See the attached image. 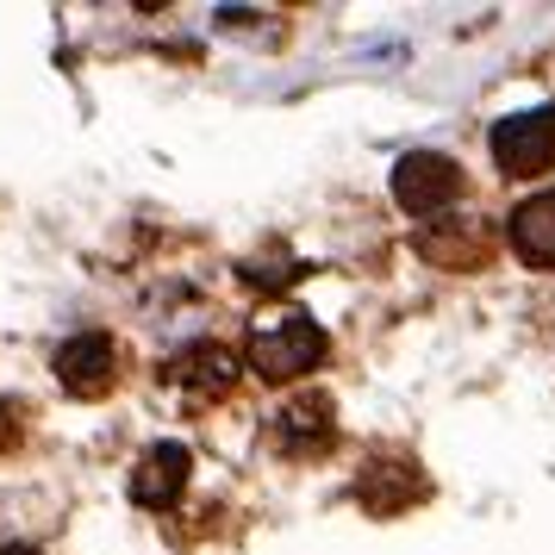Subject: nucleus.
Instances as JSON below:
<instances>
[{
    "label": "nucleus",
    "instance_id": "39448f33",
    "mask_svg": "<svg viewBox=\"0 0 555 555\" xmlns=\"http://www.w3.org/2000/svg\"><path fill=\"white\" fill-rule=\"evenodd\" d=\"M181 487H188V450H181V443H156V450H144V462L131 468V500L151 505V512L176 505Z\"/></svg>",
    "mask_w": 555,
    "mask_h": 555
},
{
    "label": "nucleus",
    "instance_id": "0eeeda50",
    "mask_svg": "<svg viewBox=\"0 0 555 555\" xmlns=\"http://www.w3.org/2000/svg\"><path fill=\"white\" fill-rule=\"evenodd\" d=\"M176 380H188V387H206V393H225L231 380H237V362H231L219 344H194L188 356H176Z\"/></svg>",
    "mask_w": 555,
    "mask_h": 555
},
{
    "label": "nucleus",
    "instance_id": "f03ea898",
    "mask_svg": "<svg viewBox=\"0 0 555 555\" xmlns=\"http://www.w3.org/2000/svg\"><path fill=\"white\" fill-rule=\"evenodd\" d=\"M493 163L505 176H543L555 163V106H530L493 126Z\"/></svg>",
    "mask_w": 555,
    "mask_h": 555
},
{
    "label": "nucleus",
    "instance_id": "9d476101",
    "mask_svg": "<svg viewBox=\"0 0 555 555\" xmlns=\"http://www.w3.org/2000/svg\"><path fill=\"white\" fill-rule=\"evenodd\" d=\"M13 443H20V405L0 400V450H13Z\"/></svg>",
    "mask_w": 555,
    "mask_h": 555
},
{
    "label": "nucleus",
    "instance_id": "9b49d317",
    "mask_svg": "<svg viewBox=\"0 0 555 555\" xmlns=\"http://www.w3.org/2000/svg\"><path fill=\"white\" fill-rule=\"evenodd\" d=\"M0 555H38V550H26V543H7V550H0Z\"/></svg>",
    "mask_w": 555,
    "mask_h": 555
},
{
    "label": "nucleus",
    "instance_id": "f257e3e1",
    "mask_svg": "<svg viewBox=\"0 0 555 555\" xmlns=\"http://www.w3.org/2000/svg\"><path fill=\"white\" fill-rule=\"evenodd\" d=\"M319 356H325V331L312 325L306 312H287L275 331H256L250 337V369L262 380H294V375H306Z\"/></svg>",
    "mask_w": 555,
    "mask_h": 555
},
{
    "label": "nucleus",
    "instance_id": "7ed1b4c3",
    "mask_svg": "<svg viewBox=\"0 0 555 555\" xmlns=\"http://www.w3.org/2000/svg\"><path fill=\"white\" fill-rule=\"evenodd\" d=\"M455 194H462V169H455L450 156L412 151V156H400V163H393V201H400L405 212L430 219V212H443Z\"/></svg>",
    "mask_w": 555,
    "mask_h": 555
},
{
    "label": "nucleus",
    "instance_id": "20e7f679",
    "mask_svg": "<svg viewBox=\"0 0 555 555\" xmlns=\"http://www.w3.org/2000/svg\"><path fill=\"white\" fill-rule=\"evenodd\" d=\"M113 375H119V350L106 344L101 331H81V337H69V344L56 350V380H63L69 393H81V400L106 393Z\"/></svg>",
    "mask_w": 555,
    "mask_h": 555
},
{
    "label": "nucleus",
    "instance_id": "6e6552de",
    "mask_svg": "<svg viewBox=\"0 0 555 555\" xmlns=\"http://www.w3.org/2000/svg\"><path fill=\"white\" fill-rule=\"evenodd\" d=\"M325 412H331L325 400L287 405V412H281V430H287V443H294V450H300V443H312V450H319V443L331 437V418H325Z\"/></svg>",
    "mask_w": 555,
    "mask_h": 555
},
{
    "label": "nucleus",
    "instance_id": "423d86ee",
    "mask_svg": "<svg viewBox=\"0 0 555 555\" xmlns=\"http://www.w3.org/2000/svg\"><path fill=\"white\" fill-rule=\"evenodd\" d=\"M512 250L525 262H537V269H555V188L550 194H530L512 212Z\"/></svg>",
    "mask_w": 555,
    "mask_h": 555
},
{
    "label": "nucleus",
    "instance_id": "1a4fd4ad",
    "mask_svg": "<svg viewBox=\"0 0 555 555\" xmlns=\"http://www.w3.org/2000/svg\"><path fill=\"white\" fill-rule=\"evenodd\" d=\"M300 275H306L300 262H262V269L250 262V269H244V281H250V287H287V281H300Z\"/></svg>",
    "mask_w": 555,
    "mask_h": 555
}]
</instances>
